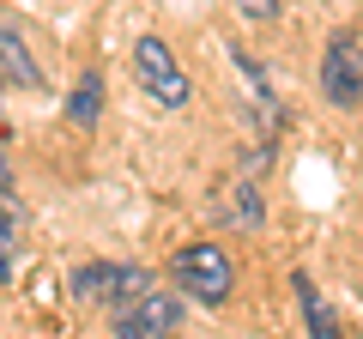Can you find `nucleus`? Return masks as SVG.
Instances as JSON below:
<instances>
[{
    "instance_id": "0eeeda50",
    "label": "nucleus",
    "mask_w": 363,
    "mask_h": 339,
    "mask_svg": "<svg viewBox=\"0 0 363 339\" xmlns=\"http://www.w3.org/2000/svg\"><path fill=\"white\" fill-rule=\"evenodd\" d=\"M97 109H104V79L85 73V79H79V91L67 97V116H73L79 128H91V121H97Z\"/></svg>"
},
{
    "instance_id": "6e6552de",
    "label": "nucleus",
    "mask_w": 363,
    "mask_h": 339,
    "mask_svg": "<svg viewBox=\"0 0 363 339\" xmlns=\"http://www.w3.org/2000/svg\"><path fill=\"white\" fill-rule=\"evenodd\" d=\"M0 206H6V273H18V243H25V212H18L13 176H6V194H0Z\"/></svg>"
},
{
    "instance_id": "1a4fd4ad",
    "label": "nucleus",
    "mask_w": 363,
    "mask_h": 339,
    "mask_svg": "<svg viewBox=\"0 0 363 339\" xmlns=\"http://www.w3.org/2000/svg\"><path fill=\"white\" fill-rule=\"evenodd\" d=\"M236 13L255 18V25H267V18H279V0H236Z\"/></svg>"
},
{
    "instance_id": "f03ea898",
    "label": "nucleus",
    "mask_w": 363,
    "mask_h": 339,
    "mask_svg": "<svg viewBox=\"0 0 363 339\" xmlns=\"http://www.w3.org/2000/svg\"><path fill=\"white\" fill-rule=\"evenodd\" d=\"M133 73H140V85L152 91V104H164V109L188 104V73L176 67V55H169L164 37H140L133 43Z\"/></svg>"
},
{
    "instance_id": "39448f33",
    "label": "nucleus",
    "mask_w": 363,
    "mask_h": 339,
    "mask_svg": "<svg viewBox=\"0 0 363 339\" xmlns=\"http://www.w3.org/2000/svg\"><path fill=\"white\" fill-rule=\"evenodd\" d=\"M291 285H297V303H303V327H309V339H345V327H339V315L327 309L321 303V291L309 285V279H291Z\"/></svg>"
},
{
    "instance_id": "f257e3e1",
    "label": "nucleus",
    "mask_w": 363,
    "mask_h": 339,
    "mask_svg": "<svg viewBox=\"0 0 363 339\" xmlns=\"http://www.w3.org/2000/svg\"><path fill=\"white\" fill-rule=\"evenodd\" d=\"M169 279H176L182 297H194V303H224L230 285H236V267L218 243H188V248H176Z\"/></svg>"
},
{
    "instance_id": "20e7f679",
    "label": "nucleus",
    "mask_w": 363,
    "mask_h": 339,
    "mask_svg": "<svg viewBox=\"0 0 363 339\" xmlns=\"http://www.w3.org/2000/svg\"><path fill=\"white\" fill-rule=\"evenodd\" d=\"M0 61H6V91H43V73L30 67L18 25H6V30H0Z\"/></svg>"
},
{
    "instance_id": "423d86ee",
    "label": "nucleus",
    "mask_w": 363,
    "mask_h": 339,
    "mask_svg": "<svg viewBox=\"0 0 363 339\" xmlns=\"http://www.w3.org/2000/svg\"><path fill=\"white\" fill-rule=\"evenodd\" d=\"M128 267H79L73 273V297H116Z\"/></svg>"
},
{
    "instance_id": "7ed1b4c3",
    "label": "nucleus",
    "mask_w": 363,
    "mask_h": 339,
    "mask_svg": "<svg viewBox=\"0 0 363 339\" xmlns=\"http://www.w3.org/2000/svg\"><path fill=\"white\" fill-rule=\"evenodd\" d=\"M321 97L339 109H351L363 97V49L351 30H333L327 37V55H321Z\"/></svg>"
}]
</instances>
